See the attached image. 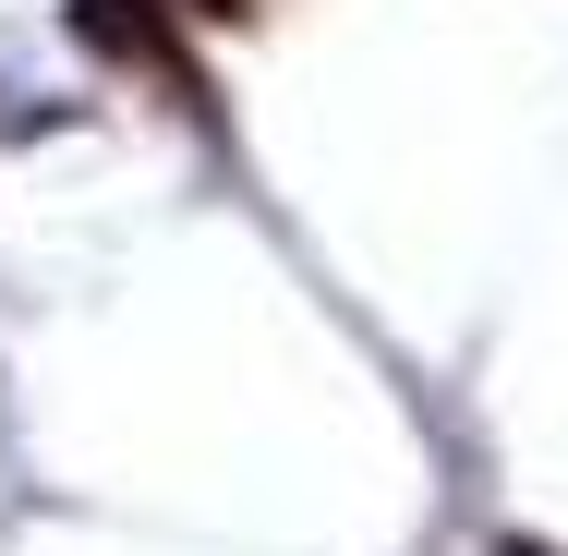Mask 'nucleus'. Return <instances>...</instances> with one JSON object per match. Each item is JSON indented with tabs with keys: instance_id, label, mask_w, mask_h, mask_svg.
<instances>
[{
	"instance_id": "nucleus-1",
	"label": "nucleus",
	"mask_w": 568,
	"mask_h": 556,
	"mask_svg": "<svg viewBox=\"0 0 568 556\" xmlns=\"http://www.w3.org/2000/svg\"><path fill=\"white\" fill-rule=\"evenodd\" d=\"M73 37H85L98 61H145V73L194 85V73H182V24H170V0H73Z\"/></svg>"
},
{
	"instance_id": "nucleus-3",
	"label": "nucleus",
	"mask_w": 568,
	"mask_h": 556,
	"mask_svg": "<svg viewBox=\"0 0 568 556\" xmlns=\"http://www.w3.org/2000/svg\"><path fill=\"white\" fill-rule=\"evenodd\" d=\"M496 556H557V545H520V533H508V545H496Z\"/></svg>"
},
{
	"instance_id": "nucleus-2",
	"label": "nucleus",
	"mask_w": 568,
	"mask_h": 556,
	"mask_svg": "<svg viewBox=\"0 0 568 556\" xmlns=\"http://www.w3.org/2000/svg\"><path fill=\"white\" fill-rule=\"evenodd\" d=\"M182 12H206V24H230V12H254V0H182Z\"/></svg>"
}]
</instances>
